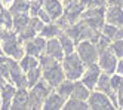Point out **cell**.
<instances>
[{"mask_svg":"<svg viewBox=\"0 0 123 110\" xmlns=\"http://www.w3.org/2000/svg\"><path fill=\"white\" fill-rule=\"evenodd\" d=\"M61 66H62L65 79H70V80H79L86 70L85 62L77 55V52L65 55L62 58V61H61Z\"/></svg>","mask_w":123,"mask_h":110,"instance_id":"obj_1","label":"cell"},{"mask_svg":"<svg viewBox=\"0 0 123 110\" xmlns=\"http://www.w3.org/2000/svg\"><path fill=\"white\" fill-rule=\"evenodd\" d=\"M52 86L48 82H37L31 86V92L28 94V109H42L46 97L50 94Z\"/></svg>","mask_w":123,"mask_h":110,"instance_id":"obj_2","label":"cell"},{"mask_svg":"<svg viewBox=\"0 0 123 110\" xmlns=\"http://www.w3.org/2000/svg\"><path fill=\"white\" fill-rule=\"evenodd\" d=\"M105 7L107 6H98V7H87L83 11L80 20L89 24L92 28L101 31L102 25L105 24Z\"/></svg>","mask_w":123,"mask_h":110,"instance_id":"obj_3","label":"cell"},{"mask_svg":"<svg viewBox=\"0 0 123 110\" xmlns=\"http://www.w3.org/2000/svg\"><path fill=\"white\" fill-rule=\"evenodd\" d=\"M98 66L104 73H108V75H113L116 73V67H117V61L119 58L114 55V52L111 51V46H104L98 49Z\"/></svg>","mask_w":123,"mask_h":110,"instance_id":"obj_4","label":"cell"},{"mask_svg":"<svg viewBox=\"0 0 123 110\" xmlns=\"http://www.w3.org/2000/svg\"><path fill=\"white\" fill-rule=\"evenodd\" d=\"M87 104H89V109L92 110H116L117 109L116 104L113 103V100L110 98V95L98 89L91 91V95L87 98Z\"/></svg>","mask_w":123,"mask_h":110,"instance_id":"obj_5","label":"cell"},{"mask_svg":"<svg viewBox=\"0 0 123 110\" xmlns=\"http://www.w3.org/2000/svg\"><path fill=\"white\" fill-rule=\"evenodd\" d=\"M77 55L82 58V61L85 62V66H91V64L98 62V48L96 45L91 40H80L77 43Z\"/></svg>","mask_w":123,"mask_h":110,"instance_id":"obj_6","label":"cell"},{"mask_svg":"<svg viewBox=\"0 0 123 110\" xmlns=\"http://www.w3.org/2000/svg\"><path fill=\"white\" fill-rule=\"evenodd\" d=\"M43 77H45V80L52 88H56L61 82L65 79L62 66H61L59 62H55L54 66H50L48 69H43Z\"/></svg>","mask_w":123,"mask_h":110,"instance_id":"obj_7","label":"cell"},{"mask_svg":"<svg viewBox=\"0 0 123 110\" xmlns=\"http://www.w3.org/2000/svg\"><path fill=\"white\" fill-rule=\"evenodd\" d=\"M101 73H102V70L99 69L98 62L91 64V66L86 67V70H85V73L82 75L80 80H82L91 91H93L95 86H96V82H98V79H99V75H101Z\"/></svg>","mask_w":123,"mask_h":110,"instance_id":"obj_8","label":"cell"},{"mask_svg":"<svg viewBox=\"0 0 123 110\" xmlns=\"http://www.w3.org/2000/svg\"><path fill=\"white\" fill-rule=\"evenodd\" d=\"M105 22L117 27H123V6H107L105 7Z\"/></svg>","mask_w":123,"mask_h":110,"instance_id":"obj_9","label":"cell"},{"mask_svg":"<svg viewBox=\"0 0 123 110\" xmlns=\"http://www.w3.org/2000/svg\"><path fill=\"white\" fill-rule=\"evenodd\" d=\"M45 52H46V55H49V57L58 60L59 62L62 61V58L65 57L64 49H62V46H61L59 39H55V37H52V39H48V40H46Z\"/></svg>","mask_w":123,"mask_h":110,"instance_id":"obj_10","label":"cell"},{"mask_svg":"<svg viewBox=\"0 0 123 110\" xmlns=\"http://www.w3.org/2000/svg\"><path fill=\"white\" fill-rule=\"evenodd\" d=\"M43 9L48 12V15L50 16L52 21H56L64 12L61 0H43Z\"/></svg>","mask_w":123,"mask_h":110,"instance_id":"obj_11","label":"cell"},{"mask_svg":"<svg viewBox=\"0 0 123 110\" xmlns=\"http://www.w3.org/2000/svg\"><path fill=\"white\" fill-rule=\"evenodd\" d=\"M65 97H62L61 94L58 92H50L46 100H45V103H43V107L42 109H45V110H56V109H62L64 104H65Z\"/></svg>","mask_w":123,"mask_h":110,"instance_id":"obj_12","label":"cell"},{"mask_svg":"<svg viewBox=\"0 0 123 110\" xmlns=\"http://www.w3.org/2000/svg\"><path fill=\"white\" fill-rule=\"evenodd\" d=\"M3 49L6 54L12 55L13 58H21L22 57V51L18 46V42L13 34H7L5 37V43H3Z\"/></svg>","mask_w":123,"mask_h":110,"instance_id":"obj_13","label":"cell"},{"mask_svg":"<svg viewBox=\"0 0 123 110\" xmlns=\"http://www.w3.org/2000/svg\"><path fill=\"white\" fill-rule=\"evenodd\" d=\"M101 34L104 37H107L110 42L117 40V39H123V27H117V25L105 22L101 28Z\"/></svg>","mask_w":123,"mask_h":110,"instance_id":"obj_14","label":"cell"},{"mask_svg":"<svg viewBox=\"0 0 123 110\" xmlns=\"http://www.w3.org/2000/svg\"><path fill=\"white\" fill-rule=\"evenodd\" d=\"M46 48V40L43 36H39V37H34L31 42L27 43V52L28 55H33V57H39L42 55V52Z\"/></svg>","mask_w":123,"mask_h":110,"instance_id":"obj_15","label":"cell"},{"mask_svg":"<svg viewBox=\"0 0 123 110\" xmlns=\"http://www.w3.org/2000/svg\"><path fill=\"white\" fill-rule=\"evenodd\" d=\"M91 95V89L87 88L83 82L79 79V80H74V86H73V92L70 97L73 98H79V100H85V101H87V98H89Z\"/></svg>","mask_w":123,"mask_h":110,"instance_id":"obj_16","label":"cell"},{"mask_svg":"<svg viewBox=\"0 0 123 110\" xmlns=\"http://www.w3.org/2000/svg\"><path fill=\"white\" fill-rule=\"evenodd\" d=\"M62 109H65V110H87L89 109V104H87V101H85V100L70 97V98L65 100V104H64Z\"/></svg>","mask_w":123,"mask_h":110,"instance_id":"obj_17","label":"cell"},{"mask_svg":"<svg viewBox=\"0 0 123 110\" xmlns=\"http://www.w3.org/2000/svg\"><path fill=\"white\" fill-rule=\"evenodd\" d=\"M58 39H59V42H61V46H62L65 55L76 52V42L70 37L67 33H59V37H58Z\"/></svg>","mask_w":123,"mask_h":110,"instance_id":"obj_18","label":"cell"},{"mask_svg":"<svg viewBox=\"0 0 123 110\" xmlns=\"http://www.w3.org/2000/svg\"><path fill=\"white\" fill-rule=\"evenodd\" d=\"M13 104L12 109H28V94L25 92L24 89L18 91L15 95H13Z\"/></svg>","mask_w":123,"mask_h":110,"instance_id":"obj_19","label":"cell"},{"mask_svg":"<svg viewBox=\"0 0 123 110\" xmlns=\"http://www.w3.org/2000/svg\"><path fill=\"white\" fill-rule=\"evenodd\" d=\"M61 33V27L58 24H45L43 25V28L40 31V36H43L45 39H52V37H55V36H59Z\"/></svg>","mask_w":123,"mask_h":110,"instance_id":"obj_20","label":"cell"},{"mask_svg":"<svg viewBox=\"0 0 123 110\" xmlns=\"http://www.w3.org/2000/svg\"><path fill=\"white\" fill-rule=\"evenodd\" d=\"M73 86H74V80L64 79L56 86V92L61 94L62 97H65V98H70V95H71V92H73Z\"/></svg>","mask_w":123,"mask_h":110,"instance_id":"obj_21","label":"cell"},{"mask_svg":"<svg viewBox=\"0 0 123 110\" xmlns=\"http://www.w3.org/2000/svg\"><path fill=\"white\" fill-rule=\"evenodd\" d=\"M28 75H27V86H34L39 82L40 76H42V69L36 67V69H31L30 71H27Z\"/></svg>","mask_w":123,"mask_h":110,"instance_id":"obj_22","label":"cell"},{"mask_svg":"<svg viewBox=\"0 0 123 110\" xmlns=\"http://www.w3.org/2000/svg\"><path fill=\"white\" fill-rule=\"evenodd\" d=\"M21 67H22L24 71H30L31 69L39 67V61H37L36 57H33V55H28V57L22 58V61H21Z\"/></svg>","mask_w":123,"mask_h":110,"instance_id":"obj_23","label":"cell"},{"mask_svg":"<svg viewBox=\"0 0 123 110\" xmlns=\"http://www.w3.org/2000/svg\"><path fill=\"white\" fill-rule=\"evenodd\" d=\"M111 51L114 52L117 58H123V39H117V40H113L110 43Z\"/></svg>","mask_w":123,"mask_h":110,"instance_id":"obj_24","label":"cell"},{"mask_svg":"<svg viewBox=\"0 0 123 110\" xmlns=\"http://www.w3.org/2000/svg\"><path fill=\"white\" fill-rule=\"evenodd\" d=\"M30 9V3L27 2V0H16L13 7H12V11L15 14H25Z\"/></svg>","mask_w":123,"mask_h":110,"instance_id":"obj_25","label":"cell"},{"mask_svg":"<svg viewBox=\"0 0 123 110\" xmlns=\"http://www.w3.org/2000/svg\"><path fill=\"white\" fill-rule=\"evenodd\" d=\"M30 22H28V16L25 15V14H18L16 15V18H15V28L16 30H22L24 27H27Z\"/></svg>","mask_w":123,"mask_h":110,"instance_id":"obj_26","label":"cell"},{"mask_svg":"<svg viewBox=\"0 0 123 110\" xmlns=\"http://www.w3.org/2000/svg\"><path fill=\"white\" fill-rule=\"evenodd\" d=\"M13 95H15V89L12 86H6L3 89V107L5 109L9 107V103H11V100L13 98Z\"/></svg>","mask_w":123,"mask_h":110,"instance_id":"obj_27","label":"cell"},{"mask_svg":"<svg viewBox=\"0 0 123 110\" xmlns=\"http://www.w3.org/2000/svg\"><path fill=\"white\" fill-rule=\"evenodd\" d=\"M83 3V6L87 7H98V6H107L105 5V0H80Z\"/></svg>","mask_w":123,"mask_h":110,"instance_id":"obj_28","label":"cell"},{"mask_svg":"<svg viewBox=\"0 0 123 110\" xmlns=\"http://www.w3.org/2000/svg\"><path fill=\"white\" fill-rule=\"evenodd\" d=\"M30 25H31L36 31H42V28H43V25H45V22H43L40 18H33V20L30 21Z\"/></svg>","mask_w":123,"mask_h":110,"instance_id":"obj_29","label":"cell"},{"mask_svg":"<svg viewBox=\"0 0 123 110\" xmlns=\"http://www.w3.org/2000/svg\"><path fill=\"white\" fill-rule=\"evenodd\" d=\"M37 16H39V18H40V20L45 22V24H48V22H50V21H52V20H50V16L48 15V12L45 11V9H40V11L37 12Z\"/></svg>","mask_w":123,"mask_h":110,"instance_id":"obj_30","label":"cell"},{"mask_svg":"<svg viewBox=\"0 0 123 110\" xmlns=\"http://www.w3.org/2000/svg\"><path fill=\"white\" fill-rule=\"evenodd\" d=\"M0 15H2V16H0V21H2L6 27H9V25L12 24V21H11V15L7 14V12H2Z\"/></svg>","mask_w":123,"mask_h":110,"instance_id":"obj_31","label":"cell"},{"mask_svg":"<svg viewBox=\"0 0 123 110\" xmlns=\"http://www.w3.org/2000/svg\"><path fill=\"white\" fill-rule=\"evenodd\" d=\"M105 5H107V6H111V5H114V6H123V0H105Z\"/></svg>","mask_w":123,"mask_h":110,"instance_id":"obj_32","label":"cell"},{"mask_svg":"<svg viewBox=\"0 0 123 110\" xmlns=\"http://www.w3.org/2000/svg\"><path fill=\"white\" fill-rule=\"evenodd\" d=\"M116 73H119V75H122V76H123V58H119V61H117Z\"/></svg>","mask_w":123,"mask_h":110,"instance_id":"obj_33","label":"cell"},{"mask_svg":"<svg viewBox=\"0 0 123 110\" xmlns=\"http://www.w3.org/2000/svg\"><path fill=\"white\" fill-rule=\"evenodd\" d=\"M76 2H80V0H64L65 5H71V3H76Z\"/></svg>","mask_w":123,"mask_h":110,"instance_id":"obj_34","label":"cell"},{"mask_svg":"<svg viewBox=\"0 0 123 110\" xmlns=\"http://www.w3.org/2000/svg\"><path fill=\"white\" fill-rule=\"evenodd\" d=\"M3 61H5V60H3L2 57H0V66H2V64H3Z\"/></svg>","mask_w":123,"mask_h":110,"instance_id":"obj_35","label":"cell"},{"mask_svg":"<svg viewBox=\"0 0 123 110\" xmlns=\"http://www.w3.org/2000/svg\"><path fill=\"white\" fill-rule=\"evenodd\" d=\"M2 85H3V79H2V77H0V86H2Z\"/></svg>","mask_w":123,"mask_h":110,"instance_id":"obj_36","label":"cell"},{"mask_svg":"<svg viewBox=\"0 0 123 110\" xmlns=\"http://www.w3.org/2000/svg\"><path fill=\"white\" fill-rule=\"evenodd\" d=\"M3 2H6V3H9V2H12V0H3Z\"/></svg>","mask_w":123,"mask_h":110,"instance_id":"obj_37","label":"cell"},{"mask_svg":"<svg viewBox=\"0 0 123 110\" xmlns=\"http://www.w3.org/2000/svg\"><path fill=\"white\" fill-rule=\"evenodd\" d=\"M2 12H3V11H2V6H0V14H2Z\"/></svg>","mask_w":123,"mask_h":110,"instance_id":"obj_38","label":"cell"}]
</instances>
